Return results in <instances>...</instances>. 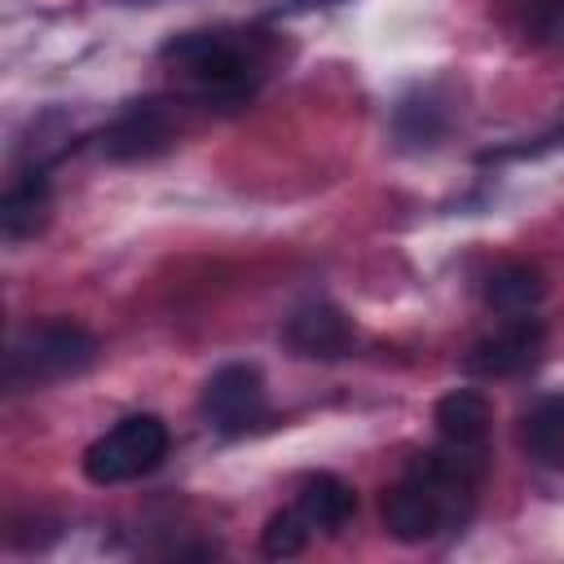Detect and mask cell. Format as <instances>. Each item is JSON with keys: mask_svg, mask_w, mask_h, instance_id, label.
<instances>
[{"mask_svg": "<svg viewBox=\"0 0 564 564\" xmlns=\"http://www.w3.org/2000/svg\"><path fill=\"white\" fill-rule=\"evenodd\" d=\"M44 216H48V172L31 163V167H22L4 185V198H0V234L9 242L35 238V229L44 225Z\"/></svg>", "mask_w": 564, "mask_h": 564, "instance_id": "9", "label": "cell"}, {"mask_svg": "<svg viewBox=\"0 0 564 564\" xmlns=\"http://www.w3.org/2000/svg\"><path fill=\"white\" fill-rule=\"evenodd\" d=\"M489 423H494V410L480 392L471 388H458L449 397L436 401V432L441 441H454V445H485L489 436Z\"/></svg>", "mask_w": 564, "mask_h": 564, "instance_id": "11", "label": "cell"}, {"mask_svg": "<svg viewBox=\"0 0 564 564\" xmlns=\"http://www.w3.org/2000/svg\"><path fill=\"white\" fill-rule=\"evenodd\" d=\"M546 348V330L542 322L533 317H511L507 326H498L494 335L476 339L463 357V370L476 375V379H511V375H524L538 366Z\"/></svg>", "mask_w": 564, "mask_h": 564, "instance_id": "6", "label": "cell"}, {"mask_svg": "<svg viewBox=\"0 0 564 564\" xmlns=\"http://www.w3.org/2000/svg\"><path fill=\"white\" fill-rule=\"evenodd\" d=\"M97 361V339L79 322H40L26 326L4 352V388L26 392L84 375Z\"/></svg>", "mask_w": 564, "mask_h": 564, "instance_id": "3", "label": "cell"}, {"mask_svg": "<svg viewBox=\"0 0 564 564\" xmlns=\"http://www.w3.org/2000/svg\"><path fill=\"white\" fill-rule=\"evenodd\" d=\"M167 458V427L154 414H128L84 449V476L93 485H123L154 471Z\"/></svg>", "mask_w": 564, "mask_h": 564, "instance_id": "4", "label": "cell"}, {"mask_svg": "<svg viewBox=\"0 0 564 564\" xmlns=\"http://www.w3.org/2000/svg\"><path fill=\"white\" fill-rule=\"evenodd\" d=\"M546 295V282L533 264H498L485 282V300L498 308V313H511V317H524L538 300Z\"/></svg>", "mask_w": 564, "mask_h": 564, "instance_id": "12", "label": "cell"}, {"mask_svg": "<svg viewBox=\"0 0 564 564\" xmlns=\"http://www.w3.org/2000/svg\"><path fill=\"white\" fill-rule=\"evenodd\" d=\"M163 62L176 66L207 101L247 97L251 84L260 79L256 40H242L234 31H185L163 44Z\"/></svg>", "mask_w": 564, "mask_h": 564, "instance_id": "2", "label": "cell"}, {"mask_svg": "<svg viewBox=\"0 0 564 564\" xmlns=\"http://www.w3.org/2000/svg\"><path fill=\"white\" fill-rule=\"evenodd\" d=\"M203 419L220 432V436H242L251 427H260L269 419V392H264V375L247 361L220 366L207 383H203Z\"/></svg>", "mask_w": 564, "mask_h": 564, "instance_id": "5", "label": "cell"}, {"mask_svg": "<svg viewBox=\"0 0 564 564\" xmlns=\"http://www.w3.org/2000/svg\"><path fill=\"white\" fill-rule=\"evenodd\" d=\"M524 31L538 44L564 40V0H524Z\"/></svg>", "mask_w": 564, "mask_h": 564, "instance_id": "16", "label": "cell"}, {"mask_svg": "<svg viewBox=\"0 0 564 564\" xmlns=\"http://www.w3.org/2000/svg\"><path fill=\"white\" fill-rule=\"evenodd\" d=\"M172 145V115L159 101H132L101 137L110 159H150Z\"/></svg>", "mask_w": 564, "mask_h": 564, "instance_id": "8", "label": "cell"}, {"mask_svg": "<svg viewBox=\"0 0 564 564\" xmlns=\"http://www.w3.org/2000/svg\"><path fill=\"white\" fill-rule=\"evenodd\" d=\"M308 533H313V524L300 516V507H286V511L269 516V524H264V533H260V551H264L269 560L300 555V551L308 546Z\"/></svg>", "mask_w": 564, "mask_h": 564, "instance_id": "15", "label": "cell"}, {"mask_svg": "<svg viewBox=\"0 0 564 564\" xmlns=\"http://www.w3.org/2000/svg\"><path fill=\"white\" fill-rule=\"evenodd\" d=\"M282 339H286V348H291L295 357H308V361H335V357L352 352L357 330H352V322H348L344 308L317 300V304H304V308H295V313L286 317Z\"/></svg>", "mask_w": 564, "mask_h": 564, "instance_id": "7", "label": "cell"}, {"mask_svg": "<svg viewBox=\"0 0 564 564\" xmlns=\"http://www.w3.org/2000/svg\"><path fill=\"white\" fill-rule=\"evenodd\" d=\"M295 507H300V516H304L313 529L339 533V529L352 520V511H357V494H352V485H344L339 476L317 471V476H304V485H300V494H295Z\"/></svg>", "mask_w": 564, "mask_h": 564, "instance_id": "10", "label": "cell"}, {"mask_svg": "<svg viewBox=\"0 0 564 564\" xmlns=\"http://www.w3.org/2000/svg\"><path fill=\"white\" fill-rule=\"evenodd\" d=\"M520 445L542 467H564V397L538 401L520 423Z\"/></svg>", "mask_w": 564, "mask_h": 564, "instance_id": "13", "label": "cell"}, {"mask_svg": "<svg viewBox=\"0 0 564 564\" xmlns=\"http://www.w3.org/2000/svg\"><path fill=\"white\" fill-rule=\"evenodd\" d=\"M441 132H445V110L427 93L401 101V110H397V137L405 145H432Z\"/></svg>", "mask_w": 564, "mask_h": 564, "instance_id": "14", "label": "cell"}, {"mask_svg": "<svg viewBox=\"0 0 564 564\" xmlns=\"http://www.w3.org/2000/svg\"><path fill=\"white\" fill-rule=\"evenodd\" d=\"M485 476V445H454L423 454L388 494H383V529L405 542H432L445 529H458L471 511L476 485Z\"/></svg>", "mask_w": 564, "mask_h": 564, "instance_id": "1", "label": "cell"}]
</instances>
